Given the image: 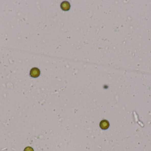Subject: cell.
<instances>
[{"label": "cell", "instance_id": "cell-1", "mask_svg": "<svg viewBox=\"0 0 151 151\" xmlns=\"http://www.w3.org/2000/svg\"><path fill=\"white\" fill-rule=\"evenodd\" d=\"M40 71L39 69L36 67H34L31 69L30 72V76L33 78H37L40 76Z\"/></svg>", "mask_w": 151, "mask_h": 151}, {"label": "cell", "instance_id": "cell-2", "mask_svg": "<svg viewBox=\"0 0 151 151\" xmlns=\"http://www.w3.org/2000/svg\"><path fill=\"white\" fill-rule=\"evenodd\" d=\"M99 126L100 128L102 130H106L110 126V124L108 121L106 120H102L100 122Z\"/></svg>", "mask_w": 151, "mask_h": 151}, {"label": "cell", "instance_id": "cell-3", "mask_svg": "<svg viewBox=\"0 0 151 151\" xmlns=\"http://www.w3.org/2000/svg\"><path fill=\"white\" fill-rule=\"evenodd\" d=\"M61 8L64 11H68L70 9V5L68 2H64L61 4Z\"/></svg>", "mask_w": 151, "mask_h": 151}, {"label": "cell", "instance_id": "cell-4", "mask_svg": "<svg viewBox=\"0 0 151 151\" xmlns=\"http://www.w3.org/2000/svg\"><path fill=\"white\" fill-rule=\"evenodd\" d=\"M24 151H34L33 148L31 147H27L25 148Z\"/></svg>", "mask_w": 151, "mask_h": 151}]
</instances>
